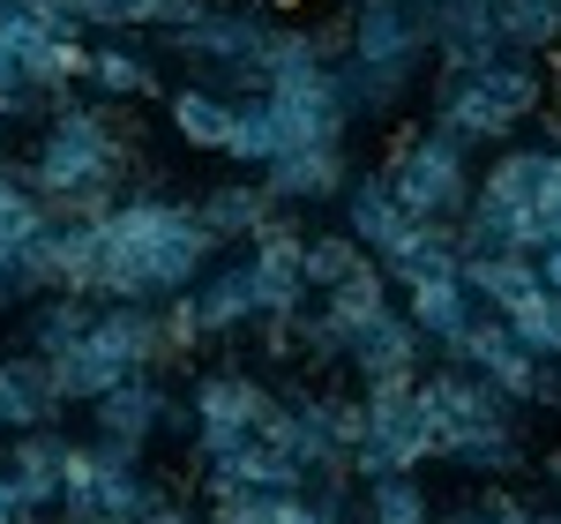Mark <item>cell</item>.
<instances>
[{
    "instance_id": "obj_1",
    "label": "cell",
    "mask_w": 561,
    "mask_h": 524,
    "mask_svg": "<svg viewBox=\"0 0 561 524\" xmlns=\"http://www.w3.org/2000/svg\"><path fill=\"white\" fill-rule=\"evenodd\" d=\"M217 240L195 203L180 195H121L98 218V300H142L165 307L173 293H187L210 270Z\"/></svg>"
},
{
    "instance_id": "obj_2",
    "label": "cell",
    "mask_w": 561,
    "mask_h": 524,
    "mask_svg": "<svg viewBox=\"0 0 561 524\" xmlns=\"http://www.w3.org/2000/svg\"><path fill=\"white\" fill-rule=\"evenodd\" d=\"M31 187L45 195L53 218H105L121 203V187L135 173V143L121 135L113 105H83V98H60L45 113L38 150L23 158Z\"/></svg>"
},
{
    "instance_id": "obj_3",
    "label": "cell",
    "mask_w": 561,
    "mask_h": 524,
    "mask_svg": "<svg viewBox=\"0 0 561 524\" xmlns=\"http://www.w3.org/2000/svg\"><path fill=\"white\" fill-rule=\"evenodd\" d=\"M158 367H173L158 307H142V300H98L90 330L53 360V383H60V405H98L113 383H128V375H158Z\"/></svg>"
},
{
    "instance_id": "obj_4",
    "label": "cell",
    "mask_w": 561,
    "mask_h": 524,
    "mask_svg": "<svg viewBox=\"0 0 561 524\" xmlns=\"http://www.w3.org/2000/svg\"><path fill=\"white\" fill-rule=\"evenodd\" d=\"M83 68H90V31L45 23L38 0H0V90L15 98L23 121H45L60 98H76Z\"/></svg>"
},
{
    "instance_id": "obj_5",
    "label": "cell",
    "mask_w": 561,
    "mask_h": 524,
    "mask_svg": "<svg viewBox=\"0 0 561 524\" xmlns=\"http://www.w3.org/2000/svg\"><path fill=\"white\" fill-rule=\"evenodd\" d=\"M389 180V195L427 225H465L472 210V187H479V166H472V143H457L449 128H404L389 143V158L375 166Z\"/></svg>"
},
{
    "instance_id": "obj_6",
    "label": "cell",
    "mask_w": 561,
    "mask_h": 524,
    "mask_svg": "<svg viewBox=\"0 0 561 524\" xmlns=\"http://www.w3.org/2000/svg\"><path fill=\"white\" fill-rule=\"evenodd\" d=\"M270 31L277 23H270L262 0H217L195 23H173L158 38H165V60L195 68V83H217V90H232V98H248L262 83V45H270Z\"/></svg>"
},
{
    "instance_id": "obj_7",
    "label": "cell",
    "mask_w": 561,
    "mask_h": 524,
    "mask_svg": "<svg viewBox=\"0 0 561 524\" xmlns=\"http://www.w3.org/2000/svg\"><path fill=\"white\" fill-rule=\"evenodd\" d=\"M165 502V487L142 472V449L128 442H76L60 472V517H105V524H142Z\"/></svg>"
},
{
    "instance_id": "obj_8",
    "label": "cell",
    "mask_w": 561,
    "mask_h": 524,
    "mask_svg": "<svg viewBox=\"0 0 561 524\" xmlns=\"http://www.w3.org/2000/svg\"><path fill=\"white\" fill-rule=\"evenodd\" d=\"M45 232H53V210L31 187V166L0 158V315H15L38 293H53V277H45Z\"/></svg>"
},
{
    "instance_id": "obj_9",
    "label": "cell",
    "mask_w": 561,
    "mask_h": 524,
    "mask_svg": "<svg viewBox=\"0 0 561 524\" xmlns=\"http://www.w3.org/2000/svg\"><path fill=\"white\" fill-rule=\"evenodd\" d=\"M367 435L352 449V480H382V472H420L434 465V420L420 405V383H367Z\"/></svg>"
},
{
    "instance_id": "obj_10",
    "label": "cell",
    "mask_w": 561,
    "mask_h": 524,
    "mask_svg": "<svg viewBox=\"0 0 561 524\" xmlns=\"http://www.w3.org/2000/svg\"><path fill=\"white\" fill-rule=\"evenodd\" d=\"M449 360L472 367V375H486L510 405H531V412H554V405H561V360H539L502 315H479L472 330H465V345L449 352Z\"/></svg>"
},
{
    "instance_id": "obj_11",
    "label": "cell",
    "mask_w": 561,
    "mask_h": 524,
    "mask_svg": "<svg viewBox=\"0 0 561 524\" xmlns=\"http://www.w3.org/2000/svg\"><path fill=\"white\" fill-rule=\"evenodd\" d=\"M270 405H277V390H262V375H248V367H210V375H195V390H187V412H195V465H217V457H232L240 442H255L262 420H270Z\"/></svg>"
},
{
    "instance_id": "obj_12",
    "label": "cell",
    "mask_w": 561,
    "mask_h": 524,
    "mask_svg": "<svg viewBox=\"0 0 561 524\" xmlns=\"http://www.w3.org/2000/svg\"><path fill=\"white\" fill-rule=\"evenodd\" d=\"M262 105H270L277 135H285V150H300V143H345L352 121H359L337 68H314V76H293V83H270Z\"/></svg>"
},
{
    "instance_id": "obj_13",
    "label": "cell",
    "mask_w": 561,
    "mask_h": 524,
    "mask_svg": "<svg viewBox=\"0 0 561 524\" xmlns=\"http://www.w3.org/2000/svg\"><path fill=\"white\" fill-rule=\"evenodd\" d=\"M90 428L98 442H128V449H150V442L180 428V435H195V412L173 405V390L158 383V375H128V383H113V390L90 405Z\"/></svg>"
},
{
    "instance_id": "obj_14",
    "label": "cell",
    "mask_w": 561,
    "mask_h": 524,
    "mask_svg": "<svg viewBox=\"0 0 561 524\" xmlns=\"http://www.w3.org/2000/svg\"><path fill=\"white\" fill-rule=\"evenodd\" d=\"M345 31H352L345 60H375V68H404V76H420V60L434 53L412 0H352Z\"/></svg>"
},
{
    "instance_id": "obj_15",
    "label": "cell",
    "mask_w": 561,
    "mask_h": 524,
    "mask_svg": "<svg viewBox=\"0 0 561 524\" xmlns=\"http://www.w3.org/2000/svg\"><path fill=\"white\" fill-rule=\"evenodd\" d=\"M248 277H255V300L262 315H300L314 293H307V232L293 218L262 225L248 240Z\"/></svg>"
},
{
    "instance_id": "obj_16",
    "label": "cell",
    "mask_w": 561,
    "mask_h": 524,
    "mask_svg": "<svg viewBox=\"0 0 561 524\" xmlns=\"http://www.w3.org/2000/svg\"><path fill=\"white\" fill-rule=\"evenodd\" d=\"M420 23H427V45L442 60V76H465V68H486L502 38H494V0H412Z\"/></svg>"
},
{
    "instance_id": "obj_17",
    "label": "cell",
    "mask_w": 561,
    "mask_h": 524,
    "mask_svg": "<svg viewBox=\"0 0 561 524\" xmlns=\"http://www.w3.org/2000/svg\"><path fill=\"white\" fill-rule=\"evenodd\" d=\"M434 128H449L457 143H472V150H502L524 121L465 68V76H442V83H434Z\"/></svg>"
},
{
    "instance_id": "obj_18",
    "label": "cell",
    "mask_w": 561,
    "mask_h": 524,
    "mask_svg": "<svg viewBox=\"0 0 561 524\" xmlns=\"http://www.w3.org/2000/svg\"><path fill=\"white\" fill-rule=\"evenodd\" d=\"M420 360H427V338L412 330V315H404V307L375 315V322L345 345V367L359 375V390H367V383H420V375H427Z\"/></svg>"
},
{
    "instance_id": "obj_19",
    "label": "cell",
    "mask_w": 561,
    "mask_h": 524,
    "mask_svg": "<svg viewBox=\"0 0 561 524\" xmlns=\"http://www.w3.org/2000/svg\"><path fill=\"white\" fill-rule=\"evenodd\" d=\"M83 90L98 98V105H128V98H158L165 76H158V53H150V45H135V31H113V38L90 45Z\"/></svg>"
},
{
    "instance_id": "obj_20",
    "label": "cell",
    "mask_w": 561,
    "mask_h": 524,
    "mask_svg": "<svg viewBox=\"0 0 561 524\" xmlns=\"http://www.w3.org/2000/svg\"><path fill=\"white\" fill-rule=\"evenodd\" d=\"M262 180L277 187L285 210H293V203H337V195L352 187V158H345V143H300V150L270 158Z\"/></svg>"
},
{
    "instance_id": "obj_21",
    "label": "cell",
    "mask_w": 561,
    "mask_h": 524,
    "mask_svg": "<svg viewBox=\"0 0 561 524\" xmlns=\"http://www.w3.org/2000/svg\"><path fill=\"white\" fill-rule=\"evenodd\" d=\"M404 315H412V330L442 345V360L465 345V330H472L486 307L472 300V285H465V270H442V277H420L412 293H404Z\"/></svg>"
},
{
    "instance_id": "obj_22",
    "label": "cell",
    "mask_w": 561,
    "mask_h": 524,
    "mask_svg": "<svg viewBox=\"0 0 561 524\" xmlns=\"http://www.w3.org/2000/svg\"><path fill=\"white\" fill-rule=\"evenodd\" d=\"M68 405H60V383H53V360L38 352H0V428L23 435V428H53Z\"/></svg>"
},
{
    "instance_id": "obj_23",
    "label": "cell",
    "mask_w": 561,
    "mask_h": 524,
    "mask_svg": "<svg viewBox=\"0 0 561 524\" xmlns=\"http://www.w3.org/2000/svg\"><path fill=\"white\" fill-rule=\"evenodd\" d=\"M195 210H203V225H210V240H217V248H248L262 225H277V218H285L277 187H270L262 173H255V180H225V187H210V195H203Z\"/></svg>"
},
{
    "instance_id": "obj_24",
    "label": "cell",
    "mask_w": 561,
    "mask_h": 524,
    "mask_svg": "<svg viewBox=\"0 0 561 524\" xmlns=\"http://www.w3.org/2000/svg\"><path fill=\"white\" fill-rule=\"evenodd\" d=\"M434 457L442 465H457V472H472V480H510L524 465V435L510 412H494V420H472V428H457V435L434 442Z\"/></svg>"
},
{
    "instance_id": "obj_25",
    "label": "cell",
    "mask_w": 561,
    "mask_h": 524,
    "mask_svg": "<svg viewBox=\"0 0 561 524\" xmlns=\"http://www.w3.org/2000/svg\"><path fill=\"white\" fill-rule=\"evenodd\" d=\"M337 203H345V232H352V240H359V248H367L375 262H382L389 248H397V240L420 225L412 210H404V203H397V195H389V180H382V173H352V187L337 195Z\"/></svg>"
},
{
    "instance_id": "obj_26",
    "label": "cell",
    "mask_w": 561,
    "mask_h": 524,
    "mask_svg": "<svg viewBox=\"0 0 561 524\" xmlns=\"http://www.w3.org/2000/svg\"><path fill=\"white\" fill-rule=\"evenodd\" d=\"M187 300H195V315H203V338H240V330H255V322H262V300H255L248 262L203 270V277L187 285Z\"/></svg>"
},
{
    "instance_id": "obj_27",
    "label": "cell",
    "mask_w": 561,
    "mask_h": 524,
    "mask_svg": "<svg viewBox=\"0 0 561 524\" xmlns=\"http://www.w3.org/2000/svg\"><path fill=\"white\" fill-rule=\"evenodd\" d=\"M68 449H76V442L60 435V428H23V435L0 449V465L23 480V494H31L38 510L60 517V472H68Z\"/></svg>"
},
{
    "instance_id": "obj_28",
    "label": "cell",
    "mask_w": 561,
    "mask_h": 524,
    "mask_svg": "<svg viewBox=\"0 0 561 524\" xmlns=\"http://www.w3.org/2000/svg\"><path fill=\"white\" fill-rule=\"evenodd\" d=\"M465 285L486 315H510L524 293H539V255H510V248H465Z\"/></svg>"
},
{
    "instance_id": "obj_29",
    "label": "cell",
    "mask_w": 561,
    "mask_h": 524,
    "mask_svg": "<svg viewBox=\"0 0 561 524\" xmlns=\"http://www.w3.org/2000/svg\"><path fill=\"white\" fill-rule=\"evenodd\" d=\"M165 113H173V135L187 150H217L225 158V135H232V113H240V98L217 83H180L165 98Z\"/></svg>"
},
{
    "instance_id": "obj_30",
    "label": "cell",
    "mask_w": 561,
    "mask_h": 524,
    "mask_svg": "<svg viewBox=\"0 0 561 524\" xmlns=\"http://www.w3.org/2000/svg\"><path fill=\"white\" fill-rule=\"evenodd\" d=\"M457 262H465V232H457V225H427V218H420V225H412V232H404V240L382 255V277L412 293L420 277H442V270H457Z\"/></svg>"
},
{
    "instance_id": "obj_31",
    "label": "cell",
    "mask_w": 561,
    "mask_h": 524,
    "mask_svg": "<svg viewBox=\"0 0 561 524\" xmlns=\"http://www.w3.org/2000/svg\"><path fill=\"white\" fill-rule=\"evenodd\" d=\"M203 480H225V487H262V494H307V472L277 449V442H240L232 457L203 465Z\"/></svg>"
},
{
    "instance_id": "obj_32",
    "label": "cell",
    "mask_w": 561,
    "mask_h": 524,
    "mask_svg": "<svg viewBox=\"0 0 561 524\" xmlns=\"http://www.w3.org/2000/svg\"><path fill=\"white\" fill-rule=\"evenodd\" d=\"M314 307H322V315H330V322H337V338H359V330H367V322H375V315H389V277H382V262L367 255L359 262V270H352L345 285H330V293H314Z\"/></svg>"
},
{
    "instance_id": "obj_33",
    "label": "cell",
    "mask_w": 561,
    "mask_h": 524,
    "mask_svg": "<svg viewBox=\"0 0 561 524\" xmlns=\"http://www.w3.org/2000/svg\"><path fill=\"white\" fill-rule=\"evenodd\" d=\"M217 0H83V31L113 38V31H173V23H195Z\"/></svg>"
},
{
    "instance_id": "obj_34",
    "label": "cell",
    "mask_w": 561,
    "mask_h": 524,
    "mask_svg": "<svg viewBox=\"0 0 561 524\" xmlns=\"http://www.w3.org/2000/svg\"><path fill=\"white\" fill-rule=\"evenodd\" d=\"M90 315H98V300H83V293H38L31 300V330H23V352H38V360H60V352L76 345L90 330Z\"/></svg>"
},
{
    "instance_id": "obj_35",
    "label": "cell",
    "mask_w": 561,
    "mask_h": 524,
    "mask_svg": "<svg viewBox=\"0 0 561 524\" xmlns=\"http://www.w3.org/2000/svg\"><path fill=\"white\" fill-rule=\"evenodd\" d=\"M494 38L510 53H554L561 45V0H494Z\"/></svg>"
},
{
    "instance_id": "obj_36",
    "label": "cell",
    "mask_w": 561,
    "mask_h": 524,
    "mask_svg": "<svg viewBox=\"0 0 561 524\" xmlns=\"http://www.w3.org/2000/svg\"><path fill=\"white\" fill-rule=\"evenodd\" d=\"M337 76H345V98H352L359 121L397 113V105L412 98V83H420V76H404V68H375V60H337Z\"/></svg>"
},
{
    "instance_id": "obj_37",
    "label": "cell",
    "mask_w": 561,
    "mask_h": 524,
    "mask_svg": "<svg viewBox=\"0 0 561 524\" xmlns=\"http://www.w3.org/2000/svg\"><path fill=\"white\" fill-rule=\"evenodd\" d=\"M359 510L375 524H434V502L427 487H420V472H382V480L359 487Z\"/></svg>"
},
{
    "instance_id": "obj_38",
    "label": "cell",
    "mask_w": 561,
    "mask_h": 524,
    "mask_svg": "<svg viewBox=\"0 0 561 524\" xmlns=\"http://www.w3.org/2000/svg\"><path fill=\"white\" fill-rule=\"evenodd\" d=\"M510 330H517L524 345L539 352V360H561V293L554 285H539V293H524L510 315H502Z\"/></svg>"
},
{
    "instance_id": "obj_39",
    "label": "cell",
    "mask_w": 561,
    "mask_h": 524,
    "mask_svg": "<svg viewBox=\"0 0 561 524\" xmlns=\"http://www.w3.org/2000/svg\"><path fill=\"white\" fill-rule=\"evenodd\" d=\"M359 262H367V248H359L352 232H314V240H307V293H330V285H345Z\"/></svg>"
},
{
    "instance_id": "obj_40",
    "label": "cell",
    "mask_w": 561,
    "mask_h": 524,
    "mask_svg": "<svg viewBox=\"0 0 561 524\" xmlns=\"http://www.w3.org/2000/svg\"><path fill=\"white\" fill-rule=\"evenodd\" d=\"M210 487V524H270L293 494H262V487H225V480H203Z\"/></svg>"
},
{
    "instance_id": "obj_41",
    "label": "cell",
    "mask_w": 561,
    "mask_h": 524,
    "mask_svg": "<svg viewBox=\"0 0 561 524\" xmlns=\"http://www.w3.org/2000/svg\"><path fill=\"white\" fill-rule=\"evenodd\" d=\"M158 322H165V352H173V360H187V352L210 345V338H203V315H195V300H187V293H173V300L158 307Z\"/></svg>"
},
{
    "instance_id": "obj_42",
    "label": "cell",
    "mask_w": 561,
    "mask_h": 524,
    "mask_svg": "<svg viewBox=\"0 0 561 524\" xmlns=\"http://www.w3.org/2000/svg\"><path fill=\"white\" fill-rule=\"evenodd\" d=\"M539 240L561 248V150L547 158V180H539ZM547 248H539V255H547Z\"/></svg>"
},
{
    "instance_id": "obj_43",
    "label": "cell",
    "mask_w": 561,
    "mask_h": 524,
    "mask_svg": "<svg viewBox=\"0 0 561 524\" xmlns=\"http://www.w3.org/2000/svg\"><path fill=\"white\" fill-rule=\"evenodd\" d=\"M479 510H486V524H561V510H531L517 494H486Z\"/></svg>"
},
{
    "instance_id": "obj_44",
    "label": "cell",
    "mask_w": 561,
    "mask_h": 524,
    "mask_svg": "<svg viewBox=\"0 0 561 524\" xmlns=\"http://www.w3.org/2000/svg\"><path fill=\"white\" fill-rule=\"evenodd\" d=\"M23 517H38V502H31V494H23V480L0 465V524H23Z\"/></svg>"
},
{
    "instance_id": "obj_45",
    "label": "cell",
    "mask_w": 561,
    "mask_h": 524,
    "mask_svg": "<svg viewBox=\"0 0 561 524\" xmlns=\"http://www.w3.org/2000/svg\"><path fill=\"white\" fill-rule=\"evenodd\" d=\"M270 524H330V517H322V510H314L307 494H293V502H285V510H277Z\"/></svg>"
},
{
    "instance_id": "obj_46",
    "label": "cell",
    "mask_w": 561,
    "mask_h": 524,
    "mask_svg": "<svg viewBox=\"0 0 561 524\" xmlns=\"http://www.w3.org/2000/svg\"><path fill=\"white\" fill-rule=\"evenodd\" d=\"M142 524H210V517H195V510H180V502H158Z\"/></svg>"
},
{
    "instance_id": "obj_47",
    "label": "cell",
    "mask_w": 561,
    "mask_h": 524,
    "mask_svg": "<svg viewBox=\"0 0 561 524\" xmlns=\"http://www.w3.org/2000/svg\"><path fill=\"white\" fill-rule=\"evenodd\" d=\"M539 285H554V293H561V248H547V255H539Z\"/></svg>"
},
{
    "instance_id": "obj_48",
    "label": "cell",
    "mask_w": 561,
    "mask_h": 524,
    "mask_svg": "<svg viewBox=\"0 0 561 524\" xmlns=\"http://www.w3.org/2000/svg\"><path fill=\"white\" fill-rule=\"evenodd\" d=\"M434 524H486V510L472 502V510H449V517H434Z\"/></svg>"
},
{
    "instance_id": "obj_49",
    "label": "cell",
    "mask_w": 561,
    "mask_h": 524,
    "mask_svg": "<svg viewBox=\"0 0 561 524\" xmlns=\"http://www.w3.org/2000/svg\"><path fill=\"white\" fill-rule=\"evenodd\" d=\"M547 98H554V113H561V45H554V76H547Z\"/></svg>"
},
{
    "instance_id": "obj_50",
    "label": "cell",
    "mask_w": 561,
    "mask_h": 524,
    "mask_svg": "<svg viewBox=\"0 0 561 524\" xmlns=\"http://www.w3.org/2000/svg\"><path fill=\"white\" fill-rule=\"evenodd\" d=\"M547 480H554V487H561V449H554V457H547Z\"/></svg>"
},
{
    "instance_id": "obj_51",
    "label": "cell",
    "mask_w": 561,
    "mask_h": 524,
    "mask_svg": "<svg viewBox=\"0 0 561 524\" xmlns=\"http://www.w3.org/2000/svg\"><path fill=\"white\" fill-rule=\"evenodd\" d=\"M547 143H554V150H561V113H554V128H547Z\"/></svg>"
},
{
    "instance_id": "obj_52",
    "label": "cell",
    "mask_w": 561,
    "mask_h": 524,
    "mask_svg": "<svg viewBox=\"0 0 561 524\" xmlns=\"http://www.w3.org/2000/svg\"><path fill=\"white\" fill-rule=\"evenodd\" d=\"M8 128H15V121H8V98H0V135H8Z\"/></svg>"
},
{
    "instance_id": "obj_53",
    "label": "cell",
    "mask_w": 561,
    "mask_h": 524,
    "mask_svg": "<svg viewBox=\"0 0 561 524\" xmlns=\"http://www.w3.org/2000/svg\"><path fill=\"white\" fill-rule=\"evenodd\" d=\"M23 524H53V510H38V517H23Z\"/></svg>"
},
{
    "instance_id": "obj_54",
    "label": "cell",
    "mask_w": 561,
    "mask_h": 524,
    "mask_svg": "<svg viewBox=\"0 0 561 524\" xmlns=\"http://www.w3.org/2000/svg\"><path fill=\"white\" fill-rule=\"evenodd\" d=\"M60 524H105V517H60Z\"/></svg>"
}]
</instances>
